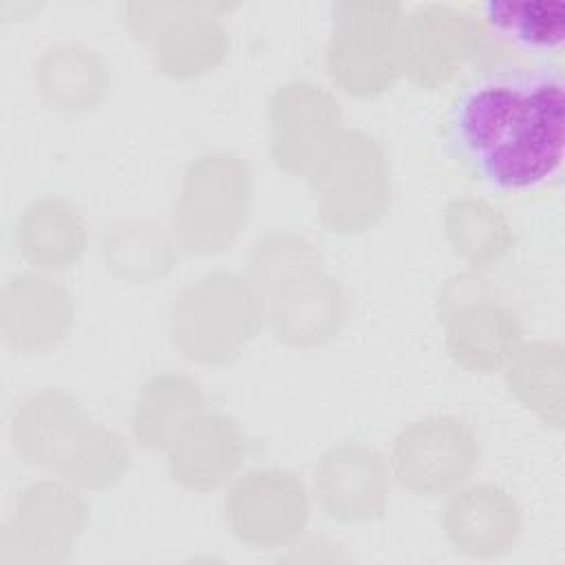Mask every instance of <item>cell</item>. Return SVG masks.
Returning a JSON list of instances; mask_svg holds the SVG:
<instances>
[{
	"label": "cell",
	"mask_w": 565,
	"mask_h": 565,
	"mask_svg": "<svg viewBox=\"0 0 565 565\" xmlns=\"http://www.w3.org/2000/svg\"><path fill=\"white\" fill-rule=\"evenodd\" d=\"M106 269L128 282H152L168 276L179 258L170 227L154 221H119L99 245Z\"/></svg>",
	"instance_id": "cell-25"
},
{
	"label": "cell",
	"mask_w": 565,
	"mask_h": 565,
	"mask_svg": "<svg viewBox=\"0 0 565 565\" xmlns=\"http://www.w3.org/2000/svg\"><path fill=\"white\" fill-rule=\"evenodd\" d=\"M404 9L393 0H340L331 4L324 46L329 79L353 97H377L399 77Z\"/></svg>",
	"instance_id": "cell-6"
},
{
	"label": "cell",
	"mask_w": 565,
	"mask_h": 565,
	"mask_svg": "<svg viewBox=\"0 0 565 565\" xmlns=\"http://www.w3.org/2000/svg\"><path fill=\"white\" fill-rule=\"evenodd\" d=\"M563 79L556 66L494 64L455 93L446 137L455 159L497 192H530L563 161Z\"/></svg>",
	"instance_id": "cell-1"
},
{
	"label": "cell",
	"mask_w": 565,
	"mask_h": 565,
	"mask_svg": "<svg viewBox=\"0 0 565 565\" xmlns=\"http://www.w3.org/2000/svg\"><path fill=\"white\" fill-rule=\"evenodd\" d=\"M33 84L51 108L88 113L110 90V66L97 49L84 42H53L33 62Z\"/></svg>",
	"instance_id": "cell-20"
},
{
	"label": "cell",
	"mask_w": 565,
	"mask_h": 565,
	"mask_svg": "<svg viewBox=\"0 0 565 565\" xmlns=\"http://www.w3.org/2000/svg\"><path fill=\"white\" fill-rule=\"evenodd\" d=\"M307 181L320 225L342 236L371 230L393 201L386 152L360 128L344 126Z\"/></svg>",
	"instance_id": "cell-5"
},
{
	"label": "cell",
	"mask_w": 565,
	"mask_h": 565,
	"mask_svg": "<svg viewBox=\"0 0 565 565\" xmlns=\"http://www.w3.org/2000/svg\"><path fill=\"white\" fill-rule=\"evenodd\" d=\"M472 13L446 2H428L402 20V77L422 88H439L472 62Z\"/></svg>",
	"instance_id": "cell-12"
},
{
	"label": "cell",
	"mask_w": 565,
	"mask_h": 565,
	"mask_svg": "<svg viewBox=\"0 0 565 565\" xmlns=\"http://www.w3.org/2000/svg\"><path fill=\"white\" fill-rule=\"evenodd\" d=\"M227 9V2L177 0L170 18L148 42L154 68L177 82L214 71L230 53V33L221 22Z\"/></svg>",
	"instance_id": "cell-16"
},
{
	"label": "cell",
	"mask_w": 565,
	"mask_h": 565,
	"mask_svg": "<svg viewBox=\"0 0 565 565\" xmlns=\"http://www.w3.org/2000/svg\"><path fill=\"white\" fill-rule=\"evenodd\" d=\"M393 472L386 457L362 441L327 448L313 468V497L340 523H366L384 514Z\"/></svg>",
	"instance_id": "cell-13"
},
{
	"label": "cell",
	"mask_w": 565,
	"mask_h": 565,
	"mask_svg": "<svg viewBox=\"0 0 565 565\" xmlns=\"http://www.w3.org/2000/svg\"><path fill=\"white\" fill-rule=\"evenodd\" d=\"M245 455L241 424L205 408L166 450L170 479L190 492H212L234 479Z\"/></svg>",
	"instance_id": "cell-17"
},
{
	"label": "cell",
	"mask_w": 565,
	"mask_h": 565,
	"mask_svg": "<svg viewBox=\"0 0 565 565\" xmlns=\"http://www.w3.org/2000/svg\"><path fill=\"white\" fill-rule=\"evenodd\" d=\"M481 18L475 22V55L492 53L505 42L550 51L563 42L565 35V4L561 0H488L481 7Z\"/></svg>",
	"instance_id": "cell-22"
},
{
	"label": "cell",
	"mask_w": 565,
	"mask_h": 565,
	"mask_svg": "<svg viewBox=\"0 0 565 565\" xmlns=\"http://www.w3.org/2000/svg\"><path fill=\"white\" fill-rule=\"evenodd\" d=\"M481 446L475 428L448 413L408 422L395 437L388 466L393 479L422 497L450 494L479 466Z\"/></svg>",
	"instance_id": "cell-9"
},
{
	"label": "cell",
	"mask_w": 565,
	"mask_h": 565,
	"mask_svg": "<svg viewBox=\"0 0 565 565\" xmlns=\"http://www.w3.org/2000/svg\"><path fill=\"white\" fill-rule=\"evenodd\" d=\"M88 525L84 490L62 477L24 486L0 527L2 565H60Z\"/></svg>",
	"instance_id": "cell-8"
},
{
	"label": "cell",
	"mask_w": 565,
	"mask_h": 565,
	"mask_svg": "<svg viewBox=\"0 0 565 565\" xmlns=\"http://www.w3.org/2000/svg\"><path fill=\"white\" fill-rule=\"evenodd\" d=\"M207 408V397L199 380L181 371L150 375L130 411V433L150 452H166L181 430Z\"/></svg>",
	"instance_id": "cell-21"
},
{
	"label": "cell",
	"mask_w": 565,
	"mask_h": 565,
	"mask_svg": "<svg viewBox=\"0 0 565 565\" xmlns=\"http://www.w3.org/2000/svg\"><path fill=\"white\" fill-rule=\"evenodd\" d=\"M446 497L441 527L457 554L492 561L514 550L523 514L505 488L490 481H466Z\"/></svg>",
	"instance_id": "cell-15"
},
{
	"label": "cell",
	"mask_w": 565,
	"mask_h": 565,
	"mask_svg": "<svg viewBox=\"0 0 565 565\" xmlns=\"http://www.w3.org/2000/svg\"><path fill=\"white\" fill-rule=\"evenodd\" d=\"M269 154L287 174L309 179L344 128L335 95L309 79L280 84L267 108Z\"/></svg>",
	"instance_id": "cell-11"
},
{
	"label": "cell",
	"mask_w": 565,
	"mask_h": 565,
	"mask_svg": "<svg viewBox=\"0 0 565 565\" xmlns=\"http://www.w3.org/2000/svg\"><path fill=\"white\" fill-rule=\"evenodd\" d=\"M265 324L247 274L214 269L183 285L170 302L168 331L177 351L201 366H227Z\"/></svg>",
	"instance_id": "cell-3"
},
{
	"label": "cell",
	"mask_w": 565,
	"mask_h": 565,
	"mask_svg": "<svg viewBox=\"0 0 565 565\" xmlns=\"http://www.w3.org/2000/svg\"><path fill=\"white\" fill-rule=\"evenodd\" d=\"M252 203V166L232 150H205L181 174L168 227L183 254H221L241 236Z\"/></svg>",
	"instance_id": "cell-4"
},
{
	"label": "cell",
	"mask_w": 565,
	"mask_h": 565,
	"mask_svg": "<svg viewBox=\"0 0 565 565\" xmlns=\"http://www.w3.org/2000/svg\"><path fill=\"white\" fill-rule=\"evenodd\" d=\"M508 391L545 426L565 422V349L558 340L523 342L501 369Z\"/></svg>",
	"instance_id": "cell-23"
},
{
	"label": "cell",
	"mask_w": 565,
	"mask_h": 565,
	"mask_svg": "<svg viewBox=\"0 0 565 565\" xmlns=\"http://www.w3.org/2000/svg\"><path fill=\"white\" fill-rule=\"evenodd\" d=\"M271 333L287 347L331 342L349 318V298L313 241L296 232L263 234L247 260Z\"/></svg>",
	"instance_id": "cell-2"
},
{
	"label": "cell",
	"mask_w": 565,
	"mask_h": 565,
	"mask_svg": "<svg viewBox=\"0 0 565 565\" xmlns=\"http://www.w3.org/2000/svg\"><path fill=\"white\" fill-rule=\"evenodd\" d=\"M73 322V294L55 274L26 269L4 282L0 291V333L13 351H53L68 338Z\"/></svg>",
	"instance_id": "cell-14"
},
{
	"label": "cell",
	"mask_w": 565,
	"mask_h": 565,
	"mask_svg": "<svg viewBox=\"0 0 565 565\" xmlns=\"http://www.w3.org/2000/svg\"><path fill=\"white\" fill-rule=\"evenodd\" d=\"M90 422L88 411L75 395L62 388H42L15 406L11 444L26 463L55 470Z\"/></svg>",
	"instance_id": "cell-18"
},
{
	"label": "cell",
	"mask_w": 565,
	"mask_h": 565,
	"mask_svg": "<svg viewBox=\"0 0 565 565\" xmlns=\"http://www.w3.org/2000/svg\"><path fill=\"white\" fill-rule=\"evenodd\" d=\"M441 223L448 245L472 271L501 263L514 245L508 216L483 196L461 194L450 199Z\"/></svg>",
	"instance_id": "cell-24"
},
{
	"label": "cell",
	"mask_w": 565,
	"mask_h": 565,
	"mask_svg": "<svg viewBox=\"0 0 565 565\" xmlns=\"http://www.w3.org/2000/svg\"><path fill=\"white\" fill-rule=\"evenodd\" d=\"M13 238L31 269L57 274L82 260L88 247V225L75 203L46 194L20 212Z\"/></svg>",
	"instance_id": "cell-19"
},
{
	"label": "cell",
	"mask_w": 565,
	"mask_h": 565,
	"mask_svg": "<svg viewBox=\"0 0 565 565\" xmlns=\"http://www.w3.org/2000/svg\"><path fill=\"white\" fill-rule=\"evenodd\" d=\"M223 512L241 543L254 550H280L302 536L311 499L294 470L254 468L232 481Z\"/></svg>",
	"instance_id": "cell-10"
},
{
	"label": "cell",
	"mask_w": 565,
	"mask_h": 565,
	"mask_svg": "<svg viewBox=\"0 0 565 565\" xmlns=\"http://www.w3.org/2000/svg\"><path fill=\"white\" fill-rule=\"evenodd\" d=\"M437 313L448 355L470 373L501 371L523 344L519 313L479 271L446 280Z\"/></svg>",
	"instance_id": "cell-7"
},
{
	"label": "cell",
	"mask_w": 565,
	"mask_h": 565,
	"mask_svg": "<svg viewBox=\"0 0 565 565\" xmlns=\"http://www.w3.org/2000/svg\"><path fill=\"white\" fill-rule=\"evenodd\" d=\"M130 463L128 439L110 426L90 422L55 466V472L84 492L106 490L128 475Z\"/></svg>",
	"instance_id": "cell-26"
}]
</instances>
